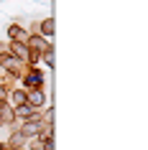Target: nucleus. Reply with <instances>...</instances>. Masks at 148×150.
<instances>
[{
	"instance_id": "nucleus-16",
	"label": "nucleus",
	"mask_w": 148,
	"mask_h": 150,
	"mask_svg": "<svg viewBox=\"0 0 148 150\" xmlns=\"http://www.w3.org/2000/svg\"><path fill=\"white\" fill-rule=\"evenodd\" d=\"M0 150H5V145H3V142H0Z\"/></svg>"
},
{
	"instance_id": "nucleus-13",
	"label": "nucleus",
	"mask_w": 148,
	"mask_h": 150,
	"mask_svg": "<svg viewBox=\"0 0 148 150\" xmlns=\"http://www.w3.org/2000/svg\"><path fill=\"white\" fill-rule=\"evenodd\" d=\"M51 54H54V51H51V48H49V51H44V61H46L49 66H51V61H54V56H51Z\"/></svg>"
},
{
	"instance_id": "nucleus-11",
	"label": "nucleus",
	"mask_w": 148,
	"mask_h": 150,
	"mask_svg": "<svg viewBox=\"0 0 148 150\" xmlns=\"http://www.w3.org/2000/svg\"><path fill=\"white\" fill-rule=\"evenodd\" d=\"M41 33H44V36H54V18H44V21H41Z\"/></svg>"
},
{
	"instance_id": "nucleus-3",
	"label": "nucleus",
	"mask_w": 148,
	"mask_h": 150,
	"mask_svg": "<svg viewBox=\"0 0 148 150\" xmlns=\"http://www.w3.org/2000/svg\"><path fill=\"white\" fill-rule=\"evenodd\" d=\"M44 102H46V94H44L41 89H31V92H26V104H31L33 110L41 107Z\"/></svg>"
},
{
	"instance_id": "nucleus-4",
	"label": "nucleus",
	"mask_w": 148,
	"mask_h": 150,
	"mask_svg": "<svg viewBox=\"0 0 148 150\" xmlns=\"http://www.w3.org/2000/svg\"><path fill=\"white\" fill-rule=\"evenodd\" d=\"M10 51H13L16 59H28V56H31V48L26 46V43H21V41H13V43H10Z\"/></svg>"
},
{
	"instance_id": "nucleus-8",
	"label": "nucleus",
	"mask_w": 148,
	"mask_h": 150,
	"mask_svg": "<svg viewBox=\"0 0 148 150\" xmlns=\"http://www.w3.org/2000/svg\"><path fill=\"white\" fill-rule=\"evenodd\" d=\"M23 142H26L23 135L13 132V135H10V140H8V150H21V148H23Z\"/></svg>"
},
{
	"instance_id": "nucleus-1",
	"label": "nucleus",
	"mask_w": 148,
	"mask_h": 150,
	"mask_svg": "<svg viewBox=\"0 0 148 150\" xmlns=\"http://www.w3.org/2000/svg\"><path fill=\"white\" fill-rule=\"evenodd\" d=\"M23 81L28 84V87H33V89H41V84H44V71L41 69L28 71V74H23Z\"/></svg>"
},
{
	"instance_id": "nucleus-12",
	"label": "nucleus",
	"mask_w": 148,
	"mask_h": 150,
	"mask_svg": "<svg viewBox=\"0 0 148 150\" xmlns=\"http://www.w3.org/2000/svg\"><path fill=\"white\" fill-rule=\"evenodd\" d=\"M0 120H3V125H5V122H10V120H13V110H10V104H5V102H0Z\"/></svg>"
},
{
	"instance_id": "nucleus-6",
	"label": "nucleus",
	"mask_w": 148,
	"mask_h": 150,
	"mask_svg": "<svg viewBox=\"0 0 148 150\" xmlns=\"http://www.w3.org/2000/svg\"><path fill=\"white\" fill-rule=\"evenodd\" d=\"M16 112L26 120V122H28V120H39V112L33 110L31 104H21V107H16Z\"/></svg>"
},
{
	"instance_id": "nucleus-2",
	"label": "nucleus",
	"mask_w": 148,
	"mask_h": 150,
	"mask_svg": "<svg viewBox=\"0 0 148 150\" xmlns=\"http://www.w3.org/2000/svg\"><path fill=\"white\" fill-rule=\"evenodd\" d=\"M18 132L23 135V137H39V135H41V122H39V120H28Z\"/></svg>"
},
{
	"instance_id": "nucleus-14",
	"label": "nucleus",
	"mask_w": 148,
	"mask_h": 150,
	"mask_svg": "<svg viewBox=\"0 0 148 150\" xmlns=\"http://www.w3.org/2000/svg\"><path fill=\"white\" fill-rule=\"evenodd\" d=\"M28 145H31V150H39V148H41V140H39V137H33Z\"/></svg>"
},
{
	"instance_id": "nucleus-10",
	"label": "nucleus",
	"mask_w": 148,
	"mask_h": 150,
	"mask_svg": "<svg viewBox=\"0 0 148 150\" xmlns=\"http://www.w3.org/2000/svg\"><path fill=\"white\" fill-rule=\"evenodd\" d=\"M10 104H13V107H21V104H26V92H23V89L10 92Z\"/></svg>"
},
{
	"instance_id": "nucleus-5",
	"label": "nucleus",
	"mask_w": 148,
	"mask_h": 150,
	"mask_svg": "<svg viewBox=\"0 0 148 150\" xmlns=\"http://www.w3.org/2000/svg\"><path fill=\"white\" fill-rule=\"evenodd\" d=\"M26 46L28 48H36V51H41V54H44V51H49V41L46 38H41V36H33V38H28V43H26ZM36 51H33V54H36Z\"/></svg>"
},
{
	"instance_id": "nucleus-15",
	"label": "nucleus",
	"mask_w": 148,
	"mask_h": 150,
	"mask_svg": "<svg viewBox=\"0 0 148 150\" xmlns=\"http://www.w3.org/2000/svg\"><path fill=\"white\" fill-rule=\"evenodd\" d=\"M5 97H8V92H5V87H3V84H0V102H3V99H5Z\"/></svg>"
},
{
	"instance_id": "nucleus-9",
	"label": "nucleus",
	"mask_w": 148,
	"mask_h": 150,
	"mask_svg": "<svg viewBox=\"0 0 148 150\" xmlns=\"http://www.w3.org/2000/svg\"><path fill=\"white\" fill-rule=\"evenodd\" d=\"M3 61V66L10 71V74H18V69H21V64H18V59H13V56H3L0 59Z\"/></svg>"
},
{
	"instance_id": "nucleus-7",
	"label": "nucleus",
	"mask_w": 148,
	"mask_h": 150,
	"mask_svg": "<svg viewBox=\"0 0 148 150\" xmlns=\"http://www.w3.org/2000/svg\"><path fill=\"white\" fill-rule=\"evenodd\" d=\"M8 36H10V41H21V43H23V38H26V31L23 28H21V25H8Z\"/></svg>"
}]
</instances>
